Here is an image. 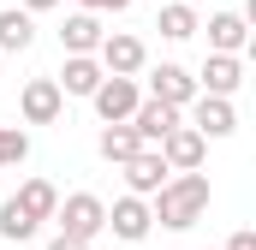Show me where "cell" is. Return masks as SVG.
Returning a JSON list of instances; mask_svg holds the SVG:
<instances>
[{
	"label": "cell",
	"mask_w": 256,
	"mask_h": 250,
	"mask_svg": "<svg viewBox=\"0 0 256 250\" xmlns=\"http://www.w3.org/2000/svg\"><path fill=\"white\" fill-rule=\"evenodd\" d=\"M54 220H60V232H66V238H84V244H96V238L108 232V202H102L96 190H72V196H60Z\"/></svg>",
	"instance_id": "obj_2"
},
{
	"label": "cell",
	"mask_w": 256,
	"mask_h": 250,
	"mask_svg": "<svg viewBox=\"0 0 256 250\" xmlns=\"http://www.w3.org/2000/svg\"><path fill=\"white\" fill-rule=\"evenodd\" d=\"M96 60H102V72L137 78V72L149 66V48H143V36H131V30H108V36H102V48H96Z\"/></svg>",
	"instance_id": "obj_4"
},
{
	"label": "cell",
	"mask_w": 256,
	"mask_h": 250,
	"mask_svg": "<svg viewBox=\"0 0 256 250\" xmlns=\"http://www.w3.org/2000/svg\"><path fill=\"white\" fill-rule=\"evenodd\" d=\"M155 30H161L167 42H185V36H196V30H202V18H196V6H191V0H173V6H161Z\"/></svg>",
	"instance_id": "obj_19"
},
{
	"label": "cell",
	"mask_w": 256,
	"mask_h": 250,
	"mask_svg": "<svg viewBox=\"0 0 256 250\" xmlns=\"http://www.w3.org/2000/svg\"><path fill=\"white\" fill-rule=\"evenodd\" d=\"M60 114H66L60 84H54V78H30L24 96H18V120H24V125H54Z\"/></svg>",
	"instance_id": "obj_6"
},
{
	"label": "cell",
	"mask_w": 256,
	"mask_h": 250,
	"mask_svg": "<svg viewBox=\"0 0 256 250\" xmlns=\"http://www.w3.org/2000/svg\"><path fill=\"white\" fill-rule=\"evenodd\" d=\"M90 102H96V114H102V125L114 120H131V108L143 102V84L137 78H120V72H108L96 90H90Z\"/></svg>",
	"instance_id": "obj_3"
},
{
	"label": "cell",
	"mask_w": 256,
	"mask_h": 250,
	"mask_svg": "<svg viewBox=\"0 0 256 250\" xmlns=\"http://www.w3.org/2000/svg\"><path fill=\"white\" fill-rule=\"evenodd\" d=\"M179 114L185 108H173V102H155V96H143L137 108H131V131L143 137V143H161L173 125H179Z\"/></svg>",
	"instance_id": "obj_12"
},
{
	"label": "cell",
	"mask_w": 256,
	"mask_h": 250,
	"mask_svg": "<svg viewBox=\"0 0 256 250\" xmlns=\"http://www.w3.org/2000/svg\"><path fill=\"white\" fill-rule=\"evenodd\" d=\"M96 149H102V161H131L137 149H143V137L131 131V120H114V125H102V137H96Z\"/></svg>",
	"instance_id": "obj_18"
},
{
	"label": "cell",
	"mask_w": 256,
	"mask_h": 250,
	"mask_svg": "<svg viewBox=\"0 0 256 250\" xmlns=\"http://www.w3.org/2000/svg\"><path fill=\"white\" fill-rule=\"evenodd\" d=\"M191 6H202V0H191Z\"/></svg>",
	"instance_id": "obj_26"
},
{
	"label": "cell",
	"mask_w": 256,
	"mask_h": 250,
	"mask_svg": "<svg viewBox=\"0 0 256 250\" xmlns=\"http://www.w3.org/2000/svg\"><path fill=\"white\" fill-rule=\"evenodd\" d=\"M191 125L202 137H232L238 131V114H232V96H191Z\"/></svg>",
	"instance_id": "obj_11"
},
{
	"label": "cell",
	"mask_w": 256,
	"mask_h": 250,
	"mask_svg": "<svg viewBox=\"0 0 256 250\" xmlns=\"http://www.w3.org/2000/svg\"><path fill=\"white\" fill-rule=\"evenodd\" d=\"M226 250H256V232H250V226H238V232L226 238Z\"/></svg>",
	"instance_id": "obj_23"
},
{
	"label": "cell",
	"mask_w": 256,
	"mask_h": 250,
	"mask_svg": "<svg viewBox=\"0 0 256 250\" xmlns=\"http://www.w3.org/2000/svg\"><path fill=\"white\" fill-rule=\"evenodd\" d=\"M155 149H161V161H167L173 173H191V167H202V155H208V137H202L196 125L179 120L167 137H161V143H155Z\"/></svg>",
	"instance_id": "obj_7"
},
{
	"label": "cell",
	"mask_w": 256,
	"mask_h": 250,
	"mask_svg": "<svg viewBox=\"0 0 256 250\" xmlns=\"http://www.w3.org/2000/svg\"><path fill=\"white\" fill-rule=\"evenodd\" d=\"M12 202H18L30 220H54V208H60V190L48 185V179H24V185L12 190Z\"/></svg>",
	"instance_id": "obj_17"
},
{
	"label": "cell",
	"mask_w": 256,
	"mask_h": 250,
	"mask_svg": "<svg viewBox=\"0 0 256 250\" xmlns=\"http://www.w3.org/2000/svg\"><path fill=\"white\" fill-rule=\"evenodd\" d=\"M108 232L114 238H126V244H143L149 232H155V214H149V196H137V190H126L114 208H108Z\"/></svg>",
	"instance_id": "obj_5"
},
{
	"label": "cell",
	"mask_w": 256,
	"mask_h": 250,
	"mask_svg": "<svg viewBox=\"0 0 256 250\" xmlns=\"http://www.w3.org/2000/svg\"><path fill=\"white\" fill-rule=\"evenodd\" d=\"M208 173L202 167H191V173H167V185L149 196V214L167 226V232H191L196 220L208 214Z\"/></svg>",
	"instance_id": "obj_1"
},
{
	"label": "cell",
	"mask_w": 256,
	"mask_h": 250,
	"mask_svg": "<svg viewBox=\"0 0 256 250\" xmlns=\"http://www.w3.org/2000/svg\"><path fill=\"white\" fill-rule=\"evenodd\" d=\"M143 72H149V96H155V102H173V108H191V96H196V72H185L179 60L143 66Z\"/></svg>",
	"instance_id": "obj_8"
},
{
	"label": "cell",
	"mask_w": 256,
	"mask_h": 250,
	"mask_svg": "<svg viewBox=\"0 0 256 250\" xmlns=\"http://www.w3.org/2000/svg\"><path fill=\"white\" fill-rule=\"evenodd\" d=\"M102 36H108V30H102V12H72L66 30H60V48L66 54H96Z\"/></svg>",
	"instance_id": "obj_15"
},
{
	"label": "cell",
	"mask_w": 256,
	"mask_h": 250,
	"mask_svg": "<svg viewBox=\"0 0 256 250\" xmlns=\"http://www.w3.org/2000/svg\"><path fill=\"white\" fill-rule=\"evenodd\" d=\"M120 173H126V190H137V196H155V190L167 185V173H173V167L161 161V149H155V143H143L131 161H120Z\"/></svg>",
	"instance_id": "obj_9"
},
{
	"label": "cell",
	"mask_w": 256,
	"mask_h": 250,
	"mask_svg": "<svg viewBox=\"0 0 256 250\" xmlns=\"http://www.w3.org/2000/svg\"><path fill=\"white\" fill-rule=\"evenodd\" d=\"M30 42H36V12L0 6V54H24Z\"/></svg>",
	"instance_id": "obj_16"
},
{
	"label": "cell",
	"mask_w": 256,
	"mask_h": 250,
	"mask_svg": "<svg viewBox=\"0 0 256 250\" xmlns=\"http://www.w3.org/2000/svg\"><path fill=\"white\" fill-rule=\"evenodd\" d=\"M60 0H24V12H54Z\"/></svg>",
	"instance_id": "obj_25"
},
{
	"label": "cell",
	"mask_w": 256,
	"mask_h": 250,
	"mask_svg": "<svg viewBox=\"0 0 256 250\" xmlns=\"http://www.w3.org/2000/svg\"><path fill=\"white\" fill-rule=\"evenodd\" d=\"M84 12H131V0H78Z\"/></svg>",
	"instance_id": "obj_22"
},
{
	"label": "cell",
	"mask_w": 256,
	"mask_h": 250,
	"mask_svg": "<svg viewBox=\"0 0 256 250\" xmlns=\"http://www.w3.org/2000/svg\"><path fill=\"white\" fill-rule=\"evenodd\" d=\"M36 226H42V220H30V214L12 202V196L0 202V238H6V244H24V238H36Z\"/></svg>",
	"instance_id": "obj_20"
},
{
	"label": "cell",
	"mask_w": 256,
	"mask_h": 250,
	"mask_svg": "<svg viewBox=\"0 0 256 250\" xmlns=\"http://www.w3.org/2000/svg\"><path fill=\"white\" fill-rule=\"evenodd\" d=\"M196 90L202 96H238L244 90V54H208L196 72Z\"/></svg>",
	"instance_id": "obj_10"
},
{
	"label": "cell",
	"mask_w": 256,
	"mask_h": 250,
	"mask_svg": "<svg viewBox=\"0 0 256 250\" xmlns=\"http://www.w3.org/2000/svg\"><path fill=\"white\" fill-rule=\"evenodd\" d=\"M30 161V131L24 125H0V167H24Z\"/></svg>",
	"instance_id": "obj_21"
},
{
	"label": "cell",
	"mask_w": 256,
	"mask_h": 250,
	"mask_svg": "<svg viewBox=\"0 0 256 250\" xmlns=\"http://www.w3.org/2000/svg\"><path fill=\"white\" fill-rule=\"evenodd\" d=\"M0 60H6V54H0Z\"/></svg>",
	"instance_id": "obj_27"
},
{
	"label": "cell",
	"mask_w": 256,
	"mask_h": 250,
	"mask_svg": "<svg viewBox=\"0 0 256 250\" xmlns=\"http://www.w3.org/2000/svg\"><path fill=\"white\" fill-rule=\"evenodd\" d=\"M48 250H90V244H84V238H66V232H54V238H48Z\"/></svg>",
	"instance_id": "obj_24"
},
{
	"label": "cell",
	"mask_w": 256,
	"mask_h": 250,
	"mask_svg": "<svg viewBox=\"0 0 256 250\" xmlns=\"http://www.w3.org/2000/svg\"><path fill=\"white\" fill-rule=\"evenodd\" d=\"M250 48V18L244 12H208V54H244Z\"/></svg>",
	"instance_id": "obj_13"
},
{
	"label": "cell",
	"mask_w": 256,
	"mask_h": 250,
	"mask_svg": "<svg viewBox=\"0 0 256 250\" xmlns=\"http://www.w3.org/2000/svg\"><path fill=\"white\" fill-rule=\"evenodd\" d=\"M102 78H108V72H102L96 54H66V66H60V78H54V84H60V96H90Z\"/></svg>",
	"instance_id": "obj_14"
}]
</instances>
